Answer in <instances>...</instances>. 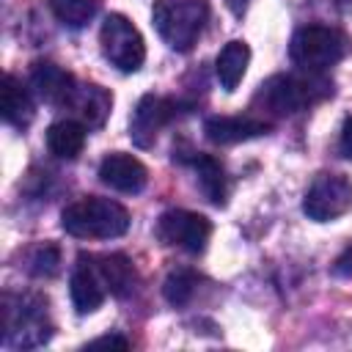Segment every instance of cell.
<instances>
[{"label":"cell","instance_id":"1","mask_svg":"<svg viewBox=\"0 0 352 352\" xmlns=\"http://www.w3.org/2000/svg\"><path fill=\"white\" fill-rule=\"evenodd\" d=\"M60 226L66 234L80 239H113L126 234L129 212L113 198L91 195L69 204L60 214Z\"/></svg>","mask_w":352,"mask_h":352},{"label":"cell","instance_id":"17","mask_svg":"<svg viewBox=\"0 0 352 352\" xmlns=\"http://www.w3.org/2000/svg\"><path fill=\"white\" fill-rule=\"evenodd\" d=\"M85 146V124L66 118L47 129V148L60 160H74Z\"/></svg>","mask_w":352,"mask_h":352},{"label":"cell","instance_id":"10","mask_svg":"<svg viewBox=\"0 0 352 352\" xmlns=\"http://www.w3.org/2000/svg\"><path fill=\"white\" fill-rule=\"evenodd\" d=\"M99 179H102L107 187L132 195V192H140V190L146 187L148 170H146V165H143L138 157L124 154V151H113V154H107V157L99 162Z\"/></svg>","mask_w":352,"mask_h":352},{"label":"cell","instance_id":"15","mask_svg":"<svg viewBox=\"0 0 352 352\" xmlns=\"http://www.w3.org/2000/svg\"><path fill=\"white\" fill-rule=\"evenodd\" d=\"M0 107H3V118L6 124L22 129L33 121V102H30V94L28 88L14 77V74H6L3 77V99H0Z\"/></svg>","mask_w":352,"mask_h":352},{"label":"cell","instance_id":"9","mask_svg":"<svg viewBox=\"0 0 352 352\" xmlns=\"http://www.w3.org/2000/svg\"><path fill=\"white\" fill-rule=\"evenodd\" d=\"M176 116V104L173 99H165V96H157V94H146L135 113H132V121H129V138L140 146V148H148L160 129Z\"/></svg>","mask_w":352,"mask_h":352},{"label":"cell","instance_id":"25","mask_svg":"<svg viewBox=\"0 0 352 352\" xmlns=\"http://www.w3.org/2000/svg\"><path fill=\"white\" fill-rule=\"evenodd\" d=\"M338 146H341V154L352 160V116H349V118L344 121V126H341V140H338Z\"/></svg>","mask_w":352,"mask_h":352},{"label":"cell","instance_id":"6","mask_svg":"<svg viewBox=\"0 0 352 352\" xmlns=\"http://www.w3.org/2000/svg\"><path fill=\"white\" fill-rule=\"evenodd\" d=\"M22 311H14L6 300L3 308V341L14 346H38L50 338L52 327L47 322V300L19 297Z\"/></svg>","mask_w":352,"mask_h":352},{"label":"cell","instance_id":"18","mask_svg":"<svg viewBox=\"0 0 352 352\" xmlns=\"http://www.w3.org/2000/svg\"><path fill=\"white\" fill-rule=\"evenodd\" d=\"M192 168H195V173H198V187H201V192H204L214 206H223L226 198H228V184H226V170H223V165H220L214 157H209V154H198V157L192 160Z\"/></svg>","mask_w":352,"mask_h":352},{"label":"cell","instance_id":"11","mask_svg":"<svg viewBox=\"0 0 352 352\" xmlns=\"http://www.w3.org/2000/svg\"><path fill=\"white\" fill-rule=\"evenodd\" d=\"M267 132H270V124L256 116H209L204 121V135L217 146L242 143L250 138H261Z\"/></svg>","mask_w":352,"mask_h":352},{"label":"cell","instance_id":"20","mask_svg":"<svg viewBox=\"0 0 352 352\" xmlns=\"http://www.w3.org/2000/svg\"><path fill=\"white\" fill-rule=\"evenodd\" d=\"M50 8L60 25L77 30V28H85L96 16L99 0H50Z\"/></svg>","mask_w":352,"mask_h":352},{"label":"cell","instance_id":"26","mask_svg":"<svg viewBox=\"0 0 352 352\" xmlns=\"http://www.w3.org/2000/svg\"><path fill=\"white\" fill-rule=\"evenodd\" d=\"M226 3H228V8H231L234 14H242V11L248 8V3H250V0H226Z\"/></svg>","mask_w":352,"mask_h":352},{"label":"cell","instance_id":"14","mask_svg":"<svg viewBox=\"0 0 352 352\" xmlns=\"http://www.w3.org/2000/svg\"><path fill=\"white\" fill-rule=\"evenodd\" d=\"M96 270L82 256L72 272V302L80 314H91L104 302V280H99Z\"/></svg>","mask_w":352,"mask_h":352},{"label":"cell","instance_id":"24","mask_svg":"<svg viewBox=\"0 0 352 352\" xmlns=\"http://www.w3.org/2000/svg\"><path fill=\"white\" fill-rule=\"evenodd\" d=\"M102 346H110V349H126L129 341H126L124 336H102V338L88 341V349H102Z\"/></svg>","mask_w":352,"mask_h":352},{"label":"cell","instance_id":"19","mask_svg":"<svg viewBox=\"0 0 352 352\" xmlns=\"http://www.w3.org/2000/svg\"><path fill=\"white\" fill-rule=\"evenodd\" d=\"M99 275H102L107 292L116 297H126L135 289V267L124 253H110V256L99 258Z\"/></svg>","mask_w":352,"mask_h":352},{"label":"cell","instance_id":"4","mask_svg":"<svg viewBox=\"0 0 352 352\" xmlns=\"http://www.w3.org/2000/svg\"><path fill=\"white\" fill-rule=\"evenodd\" d=\"M349 50V41L341 30L327 25H305L292 36L289 55L305 72H324L336 66Z\"/></svg>","mask_w":352,"mask_h":352},{"label":"cell","instance_id":"13","mask_svg":"<svg viewBox=\"0 0 352 352\" xmlns=\"http://www.w3.org/2000/svg\"><path fill=\"white\" fill-rule=\"evenodd\" d=\"M110 104H113V96L102 85H94V82L77 85L72 99L66 102V107H72L85 126H99L107 118Z\"/></svg>","mask_w":352,"mask_h":352},{"label":"cell","instance_id":"21","mask_svg":"<svg viewBox=\"0 0 352 352\" xmlns=\"http://www.w3.org/2000/svg\"><path fill=\"white\" fill-rule=\"evenodd\" d=\"M195 286H198V275L190 272V270H173L165 283H162V294L170 305H184L190 302V297L195 294Z\"/></svg>","mask_w":352,"mask_h":352},{"label":"cell","instance_id":"3","mask_svg":"<svg viewBox=\"0 0 352 352\" xmlns=\"http://www.w3.org/2000/svg\"><path fill=\"white\" fill-rule=\"evenodd\" d=\"M206 16H209V8L204 0H160L154 6L157 33L170 50H179V52H187L198 41L206 25Z\"/></svg>","mask_w":352,"mask_h":352},{"label":"cell","instance_id":"16","mask_svg":"<svg viewBox=\"0 0 352 352\" xmlns=\"http://www.w3.org/2000/svg\"><path fill=\"white\" fill-rule=\"evenodd\" d=\"M248 63H250V47L245 41H228L220 50L217 60H214V72H217L220 85L226 91H234L242 82V77L248 72Z\"/></svg>","mask_w":352,"mask_h":352},{"label":"cell","instance_id":"8","mask_svg":"<svg viewBox=\"0 0 352 352\" xmlns=\"http://www.w3.org/2000/svg\"><path fill=\"white\" fill-rule=\"evenodd\" d=\"M157 236L165 245L182 248L187 253H201L212 236V223L198 212L170 209L157 220Z\"/></svg>","mask_w":352,"mask_h":352},{"label":"cell","instance_id":"7","mask_svg":"<svg viewBox=\"0 0 352 352\" xmlns=\"http://www.w3.org/2000/svg\"><path fill=\"white\" fill-rule=\"evenodd\" d=\"M352 209V182L341 173H319L305 198L302 212L316 223H330Z\"/></svg>","mask_w":352,"mask_h":352},{"label":"cell","instance_id":"23","mask_svg":"<svg viewBox=\"0 0 352 352\" xmlns=\"http://www.w3.org/2000/svg\"><path fill=\"white\" fill-rule=\"evenodd\" d=\"M333 275H338V278H352V245L344 248V253L333 261Z\"/></svg>","mask_w":352,"mask_h":352},{"label":"cell","instance_id":"2","mask_svg":"<svg viewBox=\"0 0 352 352\" xmlns=\"http://www.w3.org/2000/svg\"><path fill=\"white\" fill-rule=\"evenodd\" d=\"M330 94H333V85L324 77H319L316 72H308L305 77L275 74L267 82H261L253 104H261L264 110H270L275 116H294V113L322 102Z\"/></svg>","mask_w":352,"mask_h":352},{"label":"cell","instance_id":"5","mask_svg":"<svg viewBox=\"0 0 352 352\" xmlns=\"http://www.w3.org/2000/svg\"><path fill=\"white\" fill-rule=\"evenodd\" d=\"M99 41H102L104 58L121 72H138L143 66V60H146L143 36L124 14H110L102 22Z\"/></svg>","mask_w":352,"mask_h":352},{"label":"cell","instance_id":"12","mask_svg":"<svg viewBox=\"0 0 352 352\" xmlns=\"http://www.w3.org/2000/svg\"><path fill=\"white\" fill-rule=\"evenodd\" d=\"M30 85L38 94V99L47 102V104H66L72 99L74 88H77L74 77L66 69H60L58 63H50V60L33 66Z\"/></svg>","mask_w":352,"mask_h":352},{"label":"cell","instance_id":"22","mask_svg":"<svg viewBox=\"0 0 352 352\" xmlns=\"http://www.w3.org/2000/svg\"><path fill=\"white\" fill-rule=\"evenodd\" d=\"M58 264H60V253H58L55 245H38V248L30 253V258H28V270H30V275H36V278H50V275H55V272H58Z\"/></svg>","mask_w":352,"mask_h":352}]
</instances>
